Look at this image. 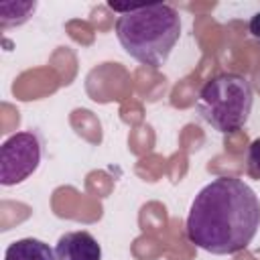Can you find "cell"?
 I'll use <instances>...</instances> for the list:
<instances>
[{"instance_id":"8992f818","label":"cell","mask_w":260,"mask_h":260,"mask_svg":"<svg viewBox=\"0 0 260 260\" xmlns=\"http://www.w3.org/2000/svg\"><path fill=\"white\" fill-rule=\"evenodd\" d=\"M4 260H57V256L55 250L49 248V244L37 238H22L6 248Z\"/></svg>"},{"instance_id":"3957f363","label":"cell","mask_w":260,"mask_h":260,"mask_svg":"<svg viewBox=\"0 0 260 260\" xmlns=\"http://www.w3.org/2000/svg\"><path fill=\"white\" fill-rule=\"evenodd\" d=\"M254 104L252 83L240 73H219L203 83L197 95L199 116L217 132L228 134L246 126Z\"/></svg>"},{"instance_id":"52a82bcc","label":"cell","mask_w":260,"mask_h":260,"mask_svg":"<svg viewBox=\"0 0 260 260\" xmlns=\"http://www.w3.org/2000/svg\"><path fill=\"white\" fill-rule=\"evenodd\" d=\"M246 173L250 179L260 181V136L254 138L246 152Z\"/></svg>"},{"instance_id":"ba28073f","label":"cell","mask_w":260,"mask_h":260,"mask_svg":"<svg viewBox=\"0 0 260 260\" xmlns=\"http://www.w3.org/2000/svg\"><path fill=\"white\" fill-rule=\"evenodd\" d=\"M250 32L260 41V12H256L252 16V20H250Z\"/></svg>"},{"instance_id":"7a4b0ae2","label":"cell","mask_w":260,"mask_h":260,"mask_svg":"<svg viewBox=\"0 0 260 260\" xmlns=\"http://www.w3.org/2000/svg\"><path fill=\"white\" fill-rule=\"evenodd\" d=\"M108 6L120 12L116 37L124 51L138 63L160 67L181 37V16L171 4L138 2L122 4L110 0Z\"/></svg>"},{"instance_id":"6da1fadb","label":"cell","mask_w":260,"mask_h":260,"mask_svg":"<svg viewBox=\"0 0 260 260\" xmlns=\"http://www.w3.org/2000/svg\"><path fill=\"white\" fill-rule=\"evenodd\" d=\"M260 228V199L236 177H217L193 199L185 223L187 240L209 254H236Z\"/></svg>"},{"instance_id":"277c9868","label":"cell","mask_w":260,"mask_h":260,"mask_svg":"<svg viewBox=\"0 0 260 260\" xmlns=\"http://www.w3.org/2000/svg\"><path fill=\"white\" fill-rule=\"evenodd\" d=\"M43 144L35 132H16L0 146V183L18 185L28 179L41 165Z\"/></svg>"},{"instance_id":"5b68a950","label":"cell","mask_w":260,"mask_h":260,"mask_svg":"<svg viewBox=\"0 0 260 260\" xmlns=\"http://www.w3.org/2000/svg\"><path fill=\"white\" fill-rule=\"evenodd\" d=\"M57 260H102V248L89 232H67L55 246Z\"/></svg>"}]
</instances>
